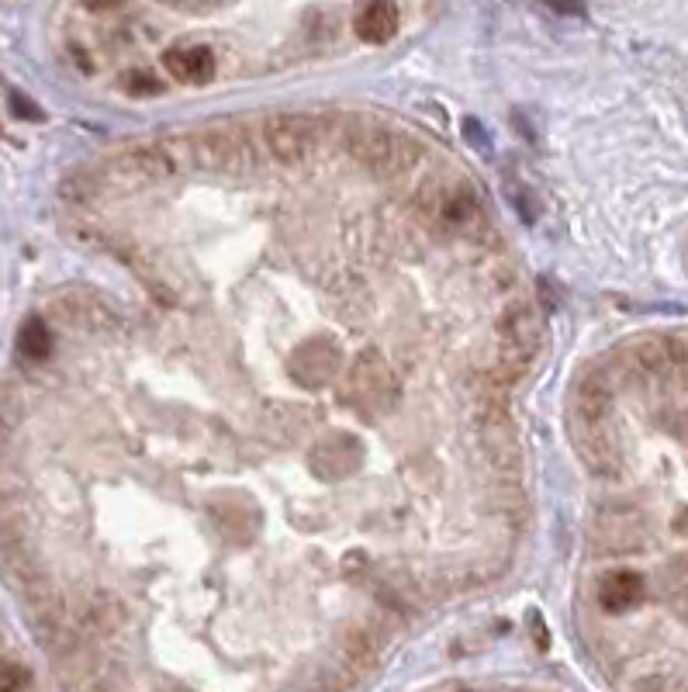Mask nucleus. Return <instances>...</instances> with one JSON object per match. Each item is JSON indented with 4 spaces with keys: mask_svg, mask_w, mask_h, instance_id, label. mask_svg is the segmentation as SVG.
Returning <instances> with one entry per match:
<instances>
[{
    "mask_svg": "<svg viewBox=\"0 0 688 692\" xmlns=\"http://www.w3.org/2000/svg\"><path fill=\"white\" fill-rule=\"evenodd\" d=\"M350 153L367 170L381 173V177H395V173L412 170L415 163L426 156V146L412 135L398 129H384V125H357L350 132Z\"/></svg>",
    "mask_w": 688,
    "mask_h": 692,
    "instance_id": "obj_1",
    "label": "nucleus"
},
{
    "mask_svg": "<svg viewBox=\"0 0 688 692\" xmlns=\"http://www.w3.org/2000/svg\"><path fill=\"white\" fill-rule=\"evenodd\" d=\"M398 378L391 364L377 350L360 353L346 374V402L364 416H384L395 405Z\"/></svg>",
    "mask_w": 688,
    "mask_h": 692,
    "instance_id": "obj_2",
    "label": "nucleus"
},
{
    "mask_svg": "<svg viewBox=\"0 0 688 692\" xmlns=\"http://www.w3.org/2000/svg\"><path fill=\"white\" fill-rule=\"evenodd\" d=\"M540 319L529 305H512L498 322V381H516L523 378L529 360L540 350Z\"/></svg>",
    "mask_w": 688,
    "mask_h": 692,
    "instance_id": "obj_3",
    "label": "nucleus"
},
{
    "mask_svg": "<svg viewBox=\"0 0 688 692\" xmlns=\"http://www.w3.org/2000/svg\"><path fill=\"white\" fill-rule=\"evenodd\" d=\"M322 132L319 115H274L263 125V142L277 163H301L322 142Z\"/></svg>",
    "mask_w": 688,
    "mask_h": 692,
    "instance_id": "obj_4",
    "label": "nucleus"
},
{
    "mask_svg": "<svg viewBox=\"0 0 688 692\" xmlns=\"http://www.w3.org/2000/svg\"><path fill=\"white\" fill-rule=\"evenodd\" d=\"M339 364H343V350L325 336H315V340H301L291 350L287 374L301 388H325L339 374Z\"/></svg>",
    "mask_w": 688,
    "mask_h": 692,
    "instance_id": "obj_5",
    "label": "nucleus"
},
{
    "mask_svg": "<svg viewBox=\"0 0 688 692\" xmlns=\"http://www.w3.org/2000/svg\"><path fill=\"white\" fill-rule=\"evenodd\" d=\"M360 464H364V447L353 433H329L308 450V468L322 481L357 475Z\"/></svg>",
    "mask_w": 688,
    "mask_h": 692,
    "instance_id": "obj_6",
    "label": "nucleus"
},
{
    "mask_svg": "<svg viewBox=\"0 0 688 692\" xmlns=\"http://www.w3.org/2000/svg\"><path fill=\"white\" fill-rule=\"evenodd\" d=\"M429 212L440 218L450 229H467L474 225V215H478V191H474L467 180H453V184H429L422 191Z\"/></svg>",
    "mask_w": 688,
    "mask_h": 692,
    "instance_id": "obj_7",
    "label": "nucleus"
},
{
    "mask_svg": "<svg viewBox=\"0 0 688 692\" xmlns=\"http://www.w3.org/2000/svg\"><path fill=\"white\" fill-rule=\"evenodd\" d=\"M191 153H194V167L215 170V173L239 170L246 163L243 160V142H239L232 132H225V129H211V132L194 135Z\"/></svg>",
    "mask_w": 688,
    "mask_h": 692,
    "instance_id": "obj_8",
    "label": "nucleus"
},
{
    "mask_svg": "<svg viewBox=\"0 0 688 692\" xmlns=\"http://www.w3.org/2000/svg\"><path fill=\"white\" fill-rule=\"evenodd\" d=\"M163 66L180 84L201 87L211 84V77H215V52L208 45H177V49H170L163 56Z\"/></svg>",
    "mask_w": 688,
    "mask_h": 692,
    "instance_id": "obj_9",
    "label": "nucleus"
},
{
    "mask_svg": "<svg viewBox=\"0 0 688 692\" xmlns=\"http://www.w3.org/2000/svg\"><path fill=\"white\" fill-rule=\"evenodd\" d=\"M647 585H644V575L630 568H619V571H609L606 578L599 582V606L606 613H626L644 599Z\"/></svg>",
    "mask_w": 688,
    "mask_h": 692,
    "instance_id": "obj_10",
    "label": "nucleus"
},
{
    "mask_svg": "<svg viewBox=\"0 0 688 692\" xmlns=\"http://www.w3.org/2000/svg\"><path fill=\"white\" fill-rule=\"evenodd\" d=\"M357 35L370 45H384L395 39L398 32V7L395 0H367L357 11V21H353Z\"/></svg>",
    "mask_w": 688,
    "mask_h": 692,
    "instance_id": "obj_11",
    "label": "nucleus"
},
{
    "mask_svg": "<svg viewBox=\"0 0 688 692\" xmlns=\"http://www.w3.org/2000/svg\"><path fill=\"white\" fill-rule=\"evenodd\" d=\"M118 167H125L132 177H139V180H160V177H170V173L177 170V163H173V156L166 153V149L146 146V149L128 153Z\"/></svg>",
    "mask_w": 688,
    "mask_h": 692,
    "instance_id": "obj_12",
    "label": "nucleus"
},
{
    "mask_svg": "<svg viewBox=\"0 0 688 692\" xmlns=\"http://www.w3.org/2000/svg\"><path fill=\"white\" fill-rule=\"evenodd\" d=\"M18 350H21V357L35 360V364L49 360V353H52L49 326H45L42 319H28L25 326H21V333H18Z\"/></svg>",
    "mask_w": 688,
    "mask_h": 692,
    "instance_id": "obj_13",
    "label": "nucleus"
},
{
    "mask_svg": "<svg viewBox=\"0 0 688 692\" xmlns=\"http://www.w3.org/2000/svg\"><path fill=\"white\" fill-rule=\"evenodd\" d=\"M343 654H346V661H350L353 672H364L370 661H374V644L367 641V634H350L343 641Z\"/></svg>",
    "mask_w": 688,
    "mask_h": 692,
    "instance_id": "obj_14",
    "label": "nucleus"
},
{
    "mask_svg": "<svg viewBox=\"0 0 688 692\" xmlns=\"http://www.w3.org/2000/svg\"><path fill=\"white\" fill-rule=\"evenodd\" d=\"M122 87H125V94H132V97H156V94H163L160 80H156L153 73H142V70L125 73Z\"/></svg>",
    "mask_w": 688,
    "mask_h": 692,
    "instance_id": "obj_15",
    "label": "nucleus"
},
{
    "mask_svg": "<svg viewBox=\"0 0 688 692\" xmlns=\"http://www.w3.org/2000/svg\"><path fill=\"white\" fill-rule=\"evenodd\" d=\"M7 101H11V111L18 118H28V122H42V108L35 101H28L21 90H11V97H7Z\"/></svg>",
    "mask_w": 688,
    "mask_h": 692,
    "instance_id": "obj_16",
    "label": "nucleus"
},
{
    "mask_svg": "<svg viewBox=\"0 0 688 692\" xmlns=\"http://www.w3.org/2000/svg\"><path fill=\"white\" fill-rule=\"evenodd\" d=\"M32 686V675L21 665H0V689H28Z\"/></svg>",
    "mask_w": 688,
    "mask_h": 692,
    "instance_id": "obj_17",
    "label": "nucleus"
},
{
    "mask_svg": "<svg viewBox=\"0 0 688 692\" xmlns=\"http://www.w3.org/2000/svg\"><path fill=\"white\" fill-rule=\"evenodd\" d=\"M464 139L471 142V146H478V149H485V153H488V132H485V125H481L478 118H467V122H464Z\"/></svg>",
    "mask_w": 688,
    "mask_h": 692,
    "instance_id": "obj_18",
    "label": "nucleus"
},
{
    "mask_svg": "<svg viewBox=\"0 0 688 692\" xmlns=\"http://www.w3.org/2000/svg\"><path fill=\"white\" fill-rule=\"evenodd\" d=\"M554 11L561 14H585V7H581V0H547Z\"/></svg>",
    "mask_w": 688,
    "mask_h": 692,
    "instance_id": "obj_19",
    "label": "nucleus"
},
{
    "mask_svg": "<svg viewBox=\"0 0 688 692\" xmlns=\"http://www.w3.org/2000/svg\"><path fill=\"white\" fill-rule=\"evenodd\" d=\"M166 4H177V7H187V11H208L215 7L218 0H166Z\"/></svg>",
    "mask_w": 688,
    "mask_h": 692,
    "instance_id": "obj_20",
    "label": "nucleus"
},
{
    "mask_svg": "<svg viewBox=\"0 0 688 692\" xmlns=\"http://www.w3.org/2000/svg\"><path fill=\"white\" fill-rule=\"evenodd\" d=\"M87 11H111V7H118V4H125V0H80Z\"/></svg>",
    "mask_w": 688,
    "mask_h": 692,
    "instance_id": "obj_21",
    "label": "nucleus"
}]
</instances>
